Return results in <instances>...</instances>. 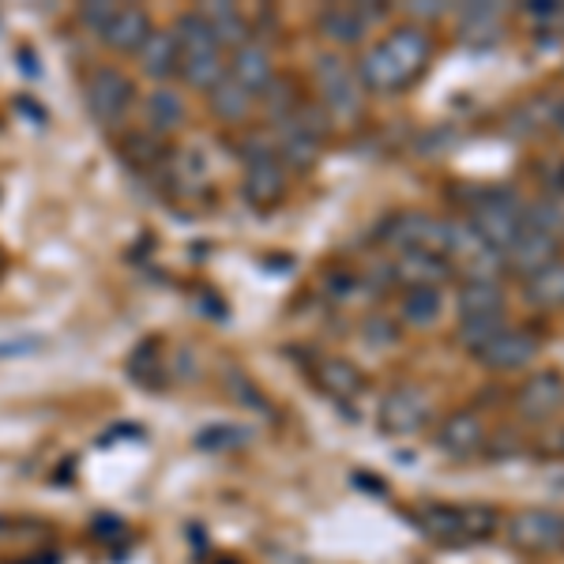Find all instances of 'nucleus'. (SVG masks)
I'll return each mask as SVG.
<instances>
[{
	"instance_id": "39448f33",
	"label": "nucleus",
	"mask_w": 564,
	"mask_h": 564,
	"mask_svg": "<svg viewBox=\"0 0 564 564\" xmlns=\"http://www.w3.org/2000/svg\"><path fill=\"white\" fill-rule=\"evenodd\" d=\"M327 121L332 117L324 109H297L290 121L279 124V162L297 174H308V170L321 162V148H324V135H327Z\"/></svg>"
},
{
	"instance_id": "9b49d317",
	"label": "nucleus",
	"mask_w": 564,
	"mask_h": 564,
	"mask_svg": "<svg viewBox=\"0 0 564 564\" xmlns=\"http://www.w3.org/2000/svg\"><path fill=\"white\" fill-rule=\"evenodd\" d=\"M444 230H448V218H436L425 212H399L380 226V241L395 252L430 249L444 257Z\"/></svg>"
},
{
	"instance_id": "f03ea898",
	"label": "nucleus",
	"mask_w": 564,
	"mask_h": 564,
	"mask_svg": "<svg viewBox=\"0 0 564 564\" xmlns=\"http://www.w3.org/2000/svg\"><path fill=\"white\" fill-rule=\"evenodd\" d=\"M174 39H177V53H181V76H185L188 87L196 90H215L223 84L226 76H230V61H226V50L215 42L212 26L207 20L196 12H185L174 26Z\"/></svg>"
},
{
	"instance_id": "ddd939ff",
	"label": "nucleus",
	"mask_w": 564,
	"mask_h": 564,
	"mask_svg": "<svg viewBox=\"0 0 564 564\" xmlns=\"http://www.w3.org/2000/svg\"><path fill=\"white\" fill-rule=\"evenodd\" d=\"M542 350V339L531 327H505L494 343H486L475 358L481 361V369L489 372H523L527 366H534Z\"/></svg>"
},
{
	"instance_id": "c85d7f7f",
	"label": "nucleus",
	"mask_w": 564,
	"mask_h": 564,
	"mask_svg": "<svg viewBox=\"0 0 564 564\" xmlns=\"http://www.w3.org/2000/svg\"><path fill=\"white\" fill-rule=\"evenodd\" d=\"M523 230H534V234H550V238L561 241L564 234V212L553 199H531L523 207Z\"/></svg>"
},
{
	"instance_id": "f8f14e48",
	"label": "nucleus",
	"mask_w": 564,
	"mask_h": 564,
	"mask_svg": "<svg viewBox=\"0 0 564 564\" xmlns=\"http://www.w3.org/2000/svg\"><path fill=\"white\" fill-rule=\"evenodd\" d=\"M564 411V372L557 369H539L523 380L516 391V414L531 425L553 422Z\"/></svg>"
},
{
	"instance_id": "4468645a",
	"label": "nucleus",
	"mask_w": 564,
	"mask_h": 564,
	"mask_svg": "<svg viewBox=\"0 0 564 564\" xmlns=\"http://www.w3.org/2000/svg\"><path fill=\"white\" fill-rule=\"evenodd\" d=\"M452 275H456V268H452L441 252H430V249H406L391 263V282H403L406 290H417V286L441 290Z\"/></svg>"
},
{
	"instance_id": "0eeeda50",
	"label": "nucleus",
	"mask_w": 564,
	"mask_h": 564,
	"mask_svg": "<svg viewBox=\"0 0 564 564\" xmlns=\"http://www.w3.org/2000/svg\"><path fill=\"white\" fill-rule=\"evenodd\" d=\"M241 196L257 212H271L286 199V166L279 162L275 148L252 143L245 151V174H241Z\"/></svg>"
},
{
	"instance_id": "1a4fd4ad",
	"label": "nucleus",
	"mask_w": 564,
	"mask_h": 564,
	"mask_svg": "<svg viewBox=\"0 0 564 564\" xmlns=\"http://www.w3.org/2000/svg\"><path fill=\"white\" fill-rule=\"evenodd\" d=\"M380 433L384 436H417L433 422V399L417 384H399L380 399L377 411Z\"/></svg>"
},
{
	"instance_id": "7ed1b4c3",
	"label": "nucleus",
	"mask_w": 564,
	"mask_h": 564,
	"mask_svg": "<svg viewBox=\"0 0 564 564\" xmlns=\"http://www.w3.org/2000/svg\"><path fill=\"white\" fill-rule=\"evenodd\" d=\"M523 196L512 185H489L475 193L467 223L489 252H505L523 234Z\"/></svg>"
},
{
	"instance_id": "5701e85b",
	"label": "nucleus",
	"mask_w": 564,
	"mask_h": 564,
	"mask_svg": "<svg viewBox=\"0 0 564 564\" xmlns=\"http://www.w3.org/2000/svg\"><path fill=\"white\" fill-rule=\"evenodd\" d=\"M199 15L207 20V26H212L215 42L223 45V50H241L245 42H252V26L249 20L241 15V8L234 4H204L199 8Z\"/></svg>"
},
{
	"instance_id": "f704fd0d",
	"label": "nucleus",
	"mask_w": 564,
	"mask_h": 564,
	"mask_svg": "<svg viewBox=\"0 0 564 564\" xmlns=\"http://www.w3.org/2000/svg\"><path fill=\"white\" fill-rule=\"evenodd\" d=\"M561 456H564V430H561Z\"/></svg>"
},
{
	"instance_id": "4be33fe9",
	"label": "nucleus",
	"mask_w": 564,
	"mask_h": 564,
	"mask_svg": "<svg viewBox=\"0 0 564 564\" xmlns=\"http://www.w3.org/2000/svg\"><path fill=\"white\" fill-rule=\"evenodd\" d=\"M523 302L539 308V313H557V308H564V260H553L550 268L523 279Z\"/></svg>"
},
{
	"instance_id": "6e6552de",
	"label": "nucleus",
	"mask_w": 564,
	"mask_h": 564,
	"mask_svg": "<svg viewBox=\"0 0 564 564\" xmlns=\"http://www.w3.org/2000/svg\"><path fill=\"white\" fill-rule=\"evenodd\" d=\"M84 98H87V109L102 129H117V124L129 117V109L135 102V87L132 79L124 76L121 68H95L87 76V87H84Z\"/></svg>"
},
{
	"instance_id": "dca6fc26",
	"label": "nucleus",
	"mask_w": 564,
	"mask_h": 564,
	"mask_svg": "<svg viewBox=\"0 0 564 564\" xmlns=\"http://www.w3.org/2000/svg\"><path fill=\"white\" fill-rule=\"evenodd\" d=\"M380 45L395 57V65L406 72L411 79L422 76L425 68H430L433 61V39L430 31H425L422 23H403L395 26V31H388L384 39H380Z\"/></svg>"
},
{
	"instance_id": "c756f323",
	"label": "nucleus",
	"mask_w": 564,
	"mask_h": 564,
	"mask_svg": "<svg viewBox=\"0 0 564 564\" xmlns=\"http://www.w3.org/2000/svg\"><path fill=\"white\" fill-rule=\"evenodd\" d=\"M185 121V102L174 95V90H154L148 98V124L159 132H170Z\"/></svg>"
},
{
	"instance_id": "2f4dec72",
	"label": "nucleus",
	"mask_w": 564,
	"mask_h": 564,
	"mask_svg": "<svg viewBox=\"0 0 564 564\" xmlns=\"http://www.w3.org/2000/svg\"><path fill=\"white\" fill-rule=\"evenodd\" d=\"M406 12H411L414 20H441L448 8H444V4H406Z\"/></svg>"
},
{
	"instance_id": "20e7f679",
	"label": "nucleus",
	"mask_w": 564,
	"mask_h": 564,
	"mask_svg": "<svg viewBox=\"0 0 564 564\" xmlns=\"http://www.w3.org/2000/svg\"><path fill=\"white\" fill-rule=\"evenodd\" d=\"M313 84L321 90V109L327 117H350L361 113V98H366V87L358 79V68L350 65L339 53H316L313 61Z\"/></svg>"
},
{
	"instance_id": "b1692460",
	"label": "nucleus",
	"mask_w": 564,
	"mask_h": 564,
	"mask_svg": "<svg viewBox=\"0 0 564 564\" xmlns=\"http://www.w3.org/2000/svg\"><path fill=\"white\" fill-rule=\"evenodd\" d=\"M313 380L327 399H354L366 388V377H361L358 366L347 358H324L321 366L313 369Z\"/></svg>"
},
{
	"instance_id": "6ab92c4d",
	"label": "nucleus",
	"mask_w": 564,
	"mask_h": 564,
	"mask_svg": "<svg viewBox=\"0 0 564 564\" xmlns=\"http://www.w3.org/2000/svg\"><path fill=\"white\" fill-rule=\"evenodd\" d=\"M456 308L459 321H467V316H505V286H500V279L467 275L456 290Z\"/></svg>"
},
{
	"instance_id": "a878e982",
	"label": "nucleus",
	"mask_w": 564,
	"mask_h": 564,
	"mask_svg": "<svg viewBox=\"0 0 564 564\" xmlns=\"http://www.w3.org/2000/svg\"><path fill=\"white\" fill-rule=\"evenodd\" d=\"M399 316H403L411 327H417V332H430V327L441 324V316H444V294L433 286L406 290L403 302H399Z\"/></svg>"
},
{
	"instance_id": "aec40b11",
	"label": "nucleus",
	"mask_w": 564,
	"mask_h": 564,
	"mask_svg": "<svg viewBox=\"0 0 564 564\" xmlns=\"http://www.w3.org/2000/svg\"><path fill=\"white\" fill-rule=\"evenodd\" d=\"M316 31H321L324 42L332 45H361V39L369 34V20L358 4H332L316 15Z\"/></svg>"
},
{
	"instance_id": "473e14b6",
	"label": "nucleus",
	"mask_w": 564,
	"mask_h": 564,
	"mask_svg": "<svg viewBox=\"0 0 564 564\" xmlns=\"http://www.w3.org/2000/svg\"><path fill=\"white\" fill-rule=\"evenodd\" d=\"M553 124H557V132L564 135V102H557V109H553Z\"/></svg>"
},
{
	"instance_id": "a211bd4d",
	"label": "nucleus",
	"mask_w": 564,
	"mask_h": 564,
	"mask_svg": "<svg viewBox=\"0 0 564 564\" xmlns=\"http://www.w3.org/2000/svg\"><path fill=\"white\" fill-rule=\"evenodd\" d=\"M230 79H238L245 90H252V95H263L268 84L275 79V65H271V53L268 45L260 42H245L241 50H234L230 57Z\"/></svg>"
},
{
	"instance_id": "cd10ccee",
	"label": "nucleus",
	"mask_w": 564,
	"mask_h": 564,
	"mask_svg": "<svg viewBox=\"0 0 564 564\" xmlns=\"http://www.w3.org/2000/svg\"><path fill=\"white\" fill-rule=\"evenodd\" d=\"M505 316H467V321H459V347L478 354L486 343H494L500 332H505Z\"/></svg>"
},
{
	"instance_id": "f257e3e1",
	"label": "nucleus",
	"mask_w": 564,
	"mask_h": 564,
	"mask_svg": "<svg viewBox=\"0 0 564 564\" xmlns=\"http://www.w3.org/2000/svg\"><path fill=\"white\" fill-rule=\"evenodd\" d=\"M417 527L422 534L444 550H467V545L489 542L500 527V512L494 505H444L430 500L417 508Z\"/></svg>"
},
{
	"instance_id": "9d476101",
	"label": "nucleus",
	"mask_w": 564,
	"mask_h": 564,
	"mask_svg": "<svg viewBox=\"0 0 564 564\" xmlns=\"http://www.w3.org/2000/svg\"><path fill=\"white\" fill-rule=\"evenodd\" d=\"M486 441H489L486 417H481L475 406L452 411L441 425H436V433H433L436 452H441L444 459H452V463L475 459L478 452H486Z\"/></svg>"
},
{
	"instance_id": "f3484780",
	"label": "nucleus",
	"mask_w": 564,
	"mask_h": 564,
	"mask_svg": "<svg viewBox=\"0 0 564 564\" xmlns=\"http://www.w3.org/2000/svg\"><path fill=\"white\" fill-rule=\"evenodd\" d=\"M151 31H154V23H151V15L143 12V8L121 4L98 39H102V45L109 53H140V45L148 42Z\"/></svg>"
},
{
	"instance_id": "423d86ee",
	"label": "nucleus",
	"mask_w": 564,
	"mask_h": 564,
	"mask_svg": "<svg viewBox=\"0 0 564 564\" xmlns=\"http://www.w3.org/2000/svg\"><path fill=\"white\" fill-rule=\"evenodd\" d=\"M505 542L527 557H550L564 550V512L557 508H523L505 527Z\"/></svg>"
},
{
	"instance_id": "393cba45",
	"label": "nucleus",
	"mask_w": 564,
	"mask_h": 564,
	"mask_svg": "<svg viewBox=\"0 0 564 564\" xmlns=\"http://www.w3.org/2000/svg\"><path fill=\"white\" fill-rule=\"evenodd\" d=\"M207 106H212V113L218 117V121L241 124V121H249L252 109H257V95L245 90L238 79L226 76L215 90H207Z\"/></svg>"
},
{
	"instance_id": "72a5a7b5",
	"label": "nucleus",
	"mask_w": 564,
	"mask_h": 564,
	"mask_svg": "<svg viewBox=\"0 0 564 564\" xmlns=\"http://www.w3.org/2000/svg\"><path fill=\"white\" fill-rule=\"evenodd\" d=\"M553 185H557V188H564V166L557 170V181H553Z\"/></svg>"
},
{
	"instance_id": "412c9836",
	"label": "nucleus",
	"mask_w": 564,
	"mask_h": 564,
	"mask_svg": "<svg viewBox=\"0 0 564 564\" xmlns=\"http://www.w3.org/2000/svg\"><path fill=\"white\" fill-rule=\"evenodd\" d=\"M135 61H140V72L148 79H159V84H166L170 76H177L181 68V53H177V39L174 31H162V26H154L148 34V42L140 45V53H135Z\"/></svg>"
},
{
	"instance_id": "7c9ffc66",
	"label": "nucleus",
	"mask_w": 564,
	"mask_h": 564,
	"mask_svg": "<svg viewBox=\"0 0 564 564\" xmlns=\"http://www.w3.org/2000/svg\"><path fill=\"white\" fill-rule=\"evenodd\" d=\"M117 8H121V4H109V0H98V4H79L76 20H79V26H87L90 34H102L106 23L113 20Z\"/></svg>"
},
{
	"instance_id": "bb28decb",
	"label": "nucleus",
	"mask_w": 564,
	"mask_h": 564,
	"mask_svg": "<svg viewBox=\"0 0 564 564\" xmlns=\"http://www.w3.org/2000/svg\"><path fill=\"white\" fill-rule=\"evenodd\" d=\"M459 34L463 42L481 45L500 39V8L497 4H467L459 12Z\"/></svg>"
},
{
	"instance_id": "2eb2a0df",
	"label": "nucleus",
	"mask_w": 564,
	"mask_h": 564,
	"mask_svg": "<svg viewBox=\"0 0 564 564\" xmlns=\"http://www.w3.org/2000/svg\"><path fill=\"white\" fill-rule=\"evenodd\" d=\"M553 260H561V241L550 238V234H534V230H523L520 238L500 252V268L516 271V275H523V279H531L534 271L550 268Z\"/></svg>"
}]
</instances>
